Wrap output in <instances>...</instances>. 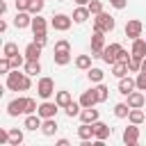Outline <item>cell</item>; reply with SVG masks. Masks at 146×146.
Returning a JSON list of instances; mask_svg holds the SVG:
<instances>
[{"label": "cell", "mask_w": 146, "mask_h": 146, "mask_svg": "<svg viewBox=\"0 0 146 146\" xmlns=\"http://www.w3.org/2000/svg\"><path fill=\"white\" fill-rule=\"evenodd\" d=\"M135 89H137V80H135V78H130V75L119 78V94H121V96H128V94H132Z\"/></svg>", "instance_id": "12"}, {"label": "cell", "mask_w": 146, "mask_h": 146, "mask_svg": "<svg viewBox=\"0 0 146 146\" xmlns=\"http://www.w3.org/2000/svg\"><path fill=\"white\" fill-rule=\"evenodd\" d=\"M11 59V68H21V66H25V55H14V57H9Z\"/></svg>", "instance_id": "39"}, {"label": "cell", "mask_w": 146, "mask_h": 146, "mask_svg": "<svg viewBox=\"0 0 146 146\" xmlns=\"http://www.w3.org/2000/svg\"><path fill=\"white\" fill-rule=\"evenodd\" d=\"M2 55H5V57H14V55H18V46H16V43H11V41H9V43H5Z\"/></svg>", "instance_id": "37"}, {"label": "cell", "mask_w": 146, "mask_h": 146, "mask_svg": "<svg viewBox=\"0 0 146 146\" xmlns=\"http://www.w3.org/2000/svg\"><path fill=\"white\" fill-rule=\"evenodd\" d=\"M57 110H59V105H57V103H52V100L48 98V100H43V103L39 105L36 114H39L41 119H52V116H57Z\"/></svg>", "instance_id": "7"}, {"label": "cell", "mask_w": 146, "mask_h": 146, "mask_svg": "<svg viewBox=\"0 0 146 146\" xmlns=\"http://www.w3.org/2000/svg\"><path fill=\"white\" fill-rule=\"evenodd\" d=\"M141 71H146V57L141 59Z\"/></svg>", "instance_id": "51"}, {"label": "cell", "mask_w": 146, "mask_h": 146, "mask_svg": "<svg viewBox=\"0 0 146 146\" xmlns=\"http://www.w3.org/2000/svg\"><path fill=\"white\" fill-rule=\"evenodd\" d=\"M94 91H96V96H98V103H105V100H107V96H110V89H107L103 82H98V84L94 87Z\"/></svg>", "instance_id": "34"}, {"label": "cell", "mask_w": 146, "mask_h": 146, "mask_svg": "<svg viewBox=\"0 0 146 146\" xmlns=\"http://www.w3.org/2000/svg\"><path fill=\"white\" fill-rule=\"evenodd\" d=\"M128 121H130V123H137V125H139V123H146V114L141 112V107H132L130 114H128Z\"/></svg>", "instance_id": "26"}, {"label": "cell", "mask_w": 146, "mask_h": 146, "mask_svg": "<svg viewBox=\"0 0 146 146\" xmlns=\"http://www.w3.org/2000/svg\"><path fill=\"white\" fill-rule=\"evenodd\" d=\"M0 144H9V130L0 128Z\"/></svg>", "instance_id": "46"}, {"label": "cell", "mask_w": 146, "mask_h": 146, "mask_svg": "<svg viewBox=\"0 0 146 146\" xmlns=\"http://www.w3.org/2000/svg\"><path fill=\"white\" fill-rule=\"evenodd\" d=\"M128 114H130V105L128 103H116L114 105V116L116 119H128Z\"/></svg>", "instance_id": "31"}, {"label": "cell", "mask_w": 146, "mask_h": 146, "mask_svg": "<svg viewBox=\"0 0 146 146\" xmlns=\"http://www.w3.org/2000/svg\"><path fill=\"white\" fill-rule=\"evenodd\" d=\"M121 139H123V144H128V146H135V144L139 141V128H137V123H130V125L123 130Z\"/></svg>", "instance_id": "10"}, {"label": "cell", "mask_w": 146, "mask_h": 146, "mask_svg": "<svg viewBox=\"0 0 146 146\" xmlns=\"http://www.w3.org/2000/svg\"><path fill=\"white\" fill-rule=\"evenodd\" d=\"M32 75H27L25 71L21 73L18 68H11L9 73H7V89L9 91H27L30 87H32V80H30Z\"/></svg>", "instance_id": "1"}, {"label": "cell", "mask_w": 146, "mask_h": 146, "mask_svg": "<svg viewBox=\"0 0 146 146\" xmlns=\"http://www.w3.org/2000/svg\"><path fill=\"white\" fill-rule=\"evenodd\" d=\"M41 123H43V119L34 112V114H25L23 128H25V130H41Z\"/></svg>", "instance_id": "14"}, {"label": "cell", "mask_w": 146, "mask_h": 146, "mask_svg": "<svg viewBox=\"0 0 146 146\" xmlns=\"http://www.w3.org/2000/svg\"><path fill=\"white\" fill-rule=\"evenodd\" d=\"M34 41H36L39 46H46V41H48V39H46V34H34Z\"/></svg>", "instance_id": "47"}, {"label": "cell", "mask_w": 146, "mask_h": 146, "mask_svg": "<svg viewBox=\"0 0 146 146\" xmlns=\"http://www.w3.org/2000/svg\"><path fill=\"white\" fill-rule=\"evenodd\" d=\"M30 0H16V11H27Z\"/></svg>", "instance_id": "44"}, {"label": "cell", "mask_w": 146, "mask_h": 146, "mask_svg": "<svg viewBox=\"0 0 146 146\" xmlns=\"http://www.w3.org/2000/svg\"><path fill=\"white\" fill-rule=\"evenodd\" d=\"M9 71H11V59L2 55V59H0V73H5V75H7Z\"/></svg>", "instance_id": "41"}, {"label": "cell", "mask_w": 146, "mask_h": 146, "mask_svg": "<svg viewBox=\"0 0 146 146\" xmlns=\"http://www.w3.org/2000/svg\"><path fill=\"white\" fill-rule=\"evenodd\" d=\"M91 59H94L91 55H78V57H75V66H78L80 71H89V68H91Z\"/></svg>", "instance_id": "29"}, {"label": "cell", "mask_w": 146, "mask_h": 146, "mask_svg": "<svg viewBox=\"0 0 146 146\" xmlns=\"http://www.w3.org/2000/svg\"><path fill=\"white\" fill-rule=\"evenodd\" d=\"M41 9H43V0H30V7H27V11H30L32 16L41 14Z\"/></svg>", "instance_id": "36"}, {"label": "cell", "mask_w": 146, "mask_h": 146, "mask_svg": "<svg viewBox=\"0 0 146 146\" xmlns=\"http://www.w3.org/2000/svg\"><path fill=\"white\" fill-rule=\"evenodd\" d=\"M80 121H82V123H96V121H98V110H94V107H82Z\"/></svg>", "instance_id": "20"}, {"label": "cell", "mask_w": 146, "mask_h": 146, "mask_svg": "<svg viewBox=\"0 0 146 146\" xmlns=\"http://www.w3.org/2000/svg\"><path fill=\"white\" fill-rule=\"evenodd\" d=\"M78 137H80V141L94 139V123H82V125L78 128Z\"/></svg>", "instance_id": "27"}, {"label": "cell", "mask_w": 146, "mask_h": 146, "mask_svg": "<svg viewBox=\"0 0 146 146\" xmlns=\"http://www.w3.org/2000/svg\"><path fill=\"white\" fill-rule=\"evenodd\" d=\"M57 119L52 116V119H43V123H41V132L46 135V137H52L55 132H57Z\"/></svg>", "instance_id": "21"}, {"label": "cell", "mask_w": 146, "mask_h": 146, "mask_svg": "<svg viewBox=\"0 0 146 146\" xmlns=\"http://www.w3.org/2000/svg\"><path fill=\"white\" fill-rule=\"evenodd\" d=\"M41 48H43V46H39L36 41L27 43V46H25V52H23L25 59H39V57H41Z\"/></svg>", "instance_id": "19"}, {"label": "cell", "mask_w": 146, "mask_h": 146, "mask_svg": "<svg viewBox=\"0 0 146 146\" xmlns=\"http://www.w3.org/2000/svg\"><path fill=\"white\" fill-rule=\"evenodd\" d=\"M96 103H98V96H96L94 89L82 91V96H80V105H82V107H96Z\"/></svg>", "instance_id": "15"}, {"label": "cell", "mask_w": 146, "mask_h": 146, "mask_svg": "<svg viewBox=\"0 0 146 146\" xmlns=\"http://www.w3.org/2000/svg\"><path fill=\"white\" fill-rule=\"evenodd\" d=\"M52 59H55V64H57V66H66L73 57H71V50H55Z\"/></svg>", "instance_id": "23"}, {"label": "cell", "mask_w": 146, "mask_h": 146, "mask_svg": "<svg viewBox=\"0 0 146 146\" xmlns=\"http://www.w3.org/2000/svg\"><path fill=\"white\" fill-rule=\"evenodd\" d=\"M25 107H27V98L18 96V98H14V100H9V103H7V114H9V116L25 114Z\"/></svg>", "instance_id": "6"}, {"label": "cell", "mask_w": 146, "mask_h": 146, "mask_svg": "<svg viewBox=\"0 0 146 146\" xmlns=\"http://www.w3.org/2000/svg\"><path fill=\"white\" fill-rule=\"evenodd\" d=\"M18 144H23V130L11 128L9 130V146H18Z\"/></svg>", "instance_id": "33"}, {"label": "cell", "mask_w": 146, "mask_h": 146, "mask_svg": "<svg viewBox=\"0 0 146 146\" xmlns=\"http://www.w3.org/2000/svg\"><path fill=\"white\" fill-rule=\"evenodd\" d=\"M128 73H130L128 62H114V64H112V75H114V78H125Z\"/></svg>", "instance_id": "24"}, {"label": "cell", "mask_w": 146, "mask_h": 146, "mask_svg": "<svg viewBox=\"0 0 146 146\" xmlns=\"http://www.w3.org/2000/svg\"><path fill=\"white\" fill-rule=\"evenodd\" d=\"M87 18H91L89 7H87V5H78V7H75V11H73V21H75V23H84Z\"/></svg>", "instance_id": "18"}, {"label": "cell", "mask_w": 146, "mask_h": 146, "mask_svg": "<svg viewBox=\"0 0 146 146\" xmlns=\"http://www.w3.org/2000/svg\"><path fill=\"white\" fill-rule=\"evenodd\" d=\"M71 25H73V16L55 14V16L50 18V27H52V30H57V32H66V30H71Z\"/></svg>", "instance_id": "5"}, {"label": "cell", "mask_w": 146, "mask_h": 146, "mask_svg": "<svg viewBox=\"0 0 146 146\" xmlns=\"http://www.w3.org/2000/svg\"><path fill=\"white\" fill-rule=\"evenodd\" d=\"M30 27H32V32H34V34H46L48 23H46V18H41V16L36 14V16L32 18V25H30Z\"/></svg>", "instance_id": "22"}, {"label": "cell", "mask_w": 146, "mask_h": 146, "mask_svg": "<svg viewBox=\"0 0 146 146\" xmlns=\"http://www.w3.org/2000/svg\"><path fill=\"white\" fill-rule=\"evenodd\" d=\"M123 46L121 43H110V46H105V50H103V62L105 64H114V62H119V50H121Z\"/></svg>", "instance_id": "9"}, {"label": "cell", "mask_w": 146, "mask_h": 146, "mask_svg": "<svg viewBox=\"0 0 146 146\" xmlns=\"http://www.w3.org/2000/svg\"><path fill=\"white\" fill-rule=\"evenodd\" d=\"M91 0H75V5H89Z\"/></svg>", "instance_id": "50"}, {"label": "cell", "mask_w": 146, "mask_h": 146, "mask_svg": "<svg viewBox=\"0 0 146 146\" xmlns=\"http://www.w3.org/2000/svg\"><path fill=\"white\" fill-rule=\"evenodd\" d=\"M57 146H68V139H64V137H62V139H57Z\"/></svg>", "instance_id": "48"}, {"label": "cell", "mask_w": 146, "mask_h": 146, "mask_svg": "<svg viewBox=\"0 0 146 146\" xmlns=\"http://www.w3.org/2000/svg\"><path fill=\"white\" fill-rule=\"evenodd\" d=\"M141 32H144V23H141V21L130 18V21L125 23V36H128V39H139Z\"/></svg>", "instance_id": "8"}, {"label": "cell", "mask_w": 146, "mask_h": 146, "mask_svg": "<svg viewBox=\"0 0 146 146\" xmlns=\"http://www.w3.org/2000/svg\"><path fill=\"white\" fill-rule=\"evenodd\" d=\"M36 94H39V98L41 100H48L52 94H55V80L52 78H39V82H36Z\"/></svg>", "instance_id": "3"}, {"label": "cell", "mask_w": 146, "mask_h": 146, "mask_svg": "<svg viewBox=\"0 0 146 146\" xmlns=\"http://www.w3.org/2000/svg\"><path fill=\"white\" fill-rule=\"evenodd\" d=\"M32 14L30 11H16V16H14V27L16 30H25V27H30L32 25Z\"/></svg>", "instance_id": "11"}, {"label": "cell", "mask_w": 146, "mask_h": 146, "mask_svg": "<svg viewBox=\"0 0 146 146\" xmlns=\"http://www.w3.org/2000/svg\"><path fill=\"white\" fill-rule=\"evenodd\" d=\"M64 112H66V116H68V119H73V116H80V112H82V105H80V100H78V103L73 100L71 105H66V107H64Z\"/></svg>", "instance_id": "32"}, {"label": "cell", "mask_w": 146, "mask_h": 146, "mask_svg": "<svg viewBox=\"0 0 146 146\" xmlns=\"http://www.w3.org/2000/svg\"><path fill=\"white\" fill-rule=\"evenodd\" d=\"M130 52L135 55V57H139V59H144L146 57V39H132V48H130Z\"/></svg>", "instance_id": "17"}, {"label": "cell", "mask_w": 146, "mask_h": 146, "mask_svg": "<svg viewBox=\"0 0 146 146\" xmlns=\"http://www.w3.org/2000/svg\"><path fill=\"white\" fill-rule=\"evenodd\" d=\"M0 32H7V21H0Z\"/></svg>", "instance_id": "49"}, {"label": "cell", "mask_w": 146, "mask_h": 146, "mask_svg": "<svg viewBox=\"0 0 146 146\" xmlns=\"http://www.w3.org/2000/svg\"><path fill=\"white\" fill-rule=\"evenodd\" d=\"M128 68H130V73H139V71H141V59L132 55V57L128 59Z\"/></svg>", "instance_id": "35"}, {"label": "cell", "mask_w": 146, "mask_h": 146, "mask_svg": "<svg viewBox=\"0 0 146 146\" xmlns=\"http://www.w3.org/2000/svg\"><path fill=\"white\" fill-rule=\"evenodd\" d=\"M116 27V21H114V16H110L107 11H100V14H96V18H94V30L96 32H112Z\"/></svg>", "instance_id": "2"}, {"label": "cell", "mask_w": 146, "mask_h": 146, "mask_svg": "<svg viewBox=\"0 0 146 146\" xmlns=\"http://www.w3.org/2000/svg\"><path fill=\"white\" fill-rule=\"evenodd\" d=\"M36 110H39L36 100H34V98H27V107H25V114H34Z\"/></svg>", "instance_id": "42"}, {"label": "cell", "mask_w": 146, "mask_h": 146, "mask_svg": "<svg viewBox=\"0 0 146 146\" xmlns=\"http://www.w3.org/2000/svg\"><path fill=\"white\" fill-rule=\"evenodd\" d=\"M110 135H112V128H110L107 123H103V121H96V123H94V139L105 141Z\"/></svg>", "instance_id": "13"}, {"label": "cell", "mask_w": 146, "mask_h": 146, "mask_svg": "<svg viewBox=\"0 0 146 146\" xmlns=\"http://www.w3.org/2000/svg\"><path fill=\"white\" fill-rule=\"evenodd\" d=\"M103 75H105V73H103V68H98V66H91V68L87 71L89 82H96V84H98V82H103Z\"/></svg>", "instance_id": "30"}, {"label": "cell", "mask_w": 146, "mask_h": 146, "mask_svg": "<svg viewBox=\"0 0 146 146\" xmlns=\"http://www.w3.org/2000/svg\"><path fill=\"white\" fill-rule=\"evenodd\" d=\"M105 32H96L94 30V36H91V57L94 59H103V50H105Z\"/></svg>", "instance_id": "4"}, {"label": "cell", "mask_w": 146, "mask_h": 146, "mask_svg": "<svg viewBox=\"0 0 146 146\" xmlns=\"http://www.w3.org/2000/svg\"><path fill=\"white\" fill-rule=\"evenodd\" d=\"M55 50H71V43H68L66 39H59V41L55 43Z\"/></svg>", "instance_id": "43"}, {"label": "cell", "mask_w": 146, "mask_h": 146, "mask_svg": "<svg viewBox=\"0 0 146 146\" xmlns=\"http://www.w3.org/2000/svg\"><path fill=\"white\" fill-rule=\"evenodd\" d=\"M144 103H146V96H144V91L135 89L132 94H128V105H130V110H132V107H144Z\"/></svg>", "instance_id": "16"}, {"label": "cell", "mask_w": 146, "mask_h": 146, "mask_svg": "<svg viewBox=\"0 0 146 146\" xmlns=\"http://www.w3.org/2000/svg\"><path fill=\"white\" fill-rule=\"evenodd\" d=\"M55 103H57L62 110H64L66 105H71V103H73V96H71V91H57V94H55Z\"/></svg>", "instance_id": "25"}, {"label": "cell", "mask_w": 146, "mask_h": 146, "mask_svg": "<svg viewBox=\"0 0 146 146\" xmlns=\"http://www.w3.org/2000/svg\"><path fill=\"white\" fill-rule=\"evenodd\" d=\"M87 7H89V11H91V16H96V14L103 11V0H91Z\"/></svg>", "instance_id": "38"}, {"label": "cell", "mask_w": 146, "mask_h": 146, "mask_svg": "<svg viewBox=\"0 0 146 146\" xmlns=\"http://www.w3.org/2000/svg\"><path fill=\"white\" fill-rule=\"evenodd\" d=\"M135 80H137V89L139 91H146V71H139Z\"/></svg>", "instance_id": "40"}, {"label": "cell", "mask_w": 146, "mask_h": 146, "mask_svg": "<svg viewBox=\"0 0 146 146\" xmlns=\"http://www.w3.org/2000/svg\"><path fill=\"white\" fill-rule=\"evenodd\" d=\"M23 71L27 75H36V73H41V62L39 59H27L25 66H23Z\"/></svg>", "instance_id": "28"}, {"label": "cell", "mask_w": 146, "mask_h": 146, "mask_svg": "<svg viewBox=\"0 0 146 146\" xmlns=\"http://www.w3.org/2000/svg\"><path fill=\"white\" fill-rule=\"evenodd\" d=\"M110 5H112L114 9H125V5H128V0H110Z\"/></svg>", "instance_id": "45"}]
</instances>
